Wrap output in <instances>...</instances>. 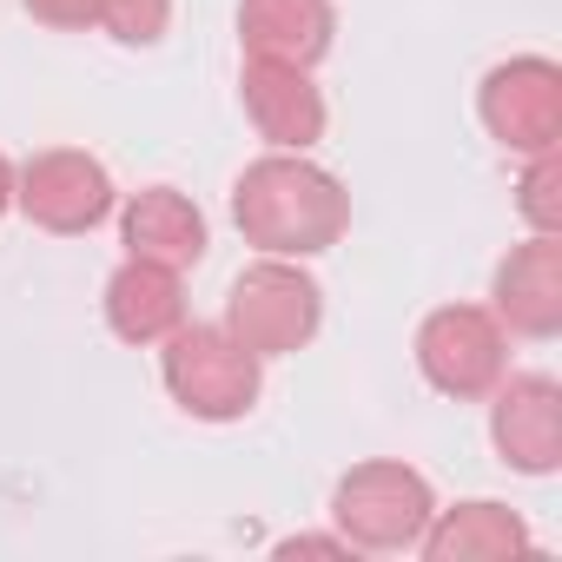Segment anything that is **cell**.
<instances>
[{
    "instance_id": "8992f818",
    "label": "cell",
    "mask_w": 562,
    "mask_h": 562,
    "mask_svg": "<svg viewBox=\"0 0 562 562\" xmlns=\"http://www.w3.org/2000/svg\"><path fill=\"white\" fill-rule=\"evenodd\" d=\"M417 371L437 397L476 404L509 371V331L496 325L490 305H437L417 325Z\"/></svg>"
},
{
    "instance_id": "9c48e42d",
    "label": "cell",
    "mask_w": 562,
    "mask_h": 562,
    "mask_svg": "<svg viewBox=\"0 0 562 562\" xmlns=\"http://www.w3.org/2000/svg\"><path fill=\"white\" fill-rule=\"evenodd\" d=\"M490 312L509 338H555L562 331V232H529L490 271Z\"/></svg>"
},
{
    "instance_id": "7a4b0ae2",
    "label": "cell",
    "mask_w": 562,
    "mask_h": 562,
    "mask_svg": "<svg viewBox=\"0 0 562 562\" xmlns=\"http://www.w3.org/2000/svg\"><path fill=\"white\" fill-rule=\"evenodd\" d=\"M159 384L192 424H238L265 391V358H251L225 325H179L159 338Z\"/></svg>"
},
{
    "instance_id": "4fadbf2b",
    "label": "cell",
    "mask_w": 562,
    "mask_h": 562,
    "mask_svg": "<svg viewBox=\"0 0 562 562\" xmlns=\"http://www.w3.org/2000/svg\"><path fill=\"white\" fill-rule=\"evenodd\" d=\"M424 562H522L536 542H529V522L496 503V496H470L457 509H437L417 536Z\"/></svg>"
},
{
    "instance_id": "ba28073f",
    "label": "cell",
    "mask_w": 562,
    "mask_h": 562,
    "mask_svg": "<svg viewBox=\"0 0 562 562\" xmlns=\"http://www.w3.org/2000/svg\"><path fill=\"white\" fill-rule=\"evenodd\" d=\"M490 443L516 476H549L562 463V384L542 371H503L490 391Z\"/></svg>"
},
{
    "instance_id": "5bb4252c",
    "label": "cell",
    "mask_w": 562,
    "mask_h": 562,
    "mask_svg": "<svg viewBox=\"0 0 562 562\" xmlns=\"http://www.w3.org/2000/svg\"><path fill=\"white\" fill-rule=\"evenodd\" d=\"M338 8L331 0H238V47L245 60L318 67L331 54Z\"/></svg>"
},
{
    "instance_id": "9a60e30c",
    "label": "cell",
    "mask_w": 562,
    "mask_h": 562,
    "mask_svg": "<svg viewBox=\"0 0 562 562\" xmlns=\"http://www.w3.org/2000/svg\"><path fill=\"white\" fill-rule=\"evenodd\" d=\"M516 212H522V225H529V232H562V146H555V153L522 159Z\"/></svg>"
},
{
    "instance_id": "5b68a950",
    "label": "cell",
    "mask_w": 562,
    "mask_h": 562,
    "mask_svg": "<svg viewBox=\"0 0 562 562\" xmlns=\"http://www.w3.org/2000/svg\"><path fill=\"white\" fill-rule=\"evenodd\" d=\"M476 120L509 159H536L562 146V67L542 54L496 60L476 87Z\"/></svg>"
},
{
    "instance_id": "8fae6325",
    "label": "cell",
    "mask_w": 562,
    "mask_h": 562,
    "mask_svg": "<svg viewBox=\"0 0 562 562\" xmlns=\"http://www.w3.org/2000/svg\"><path fill=\"white\" fill-rule=\"evenodd\" d=\"M120 212V245L126 258H153V265H172V271H192L212 245L205 232V212L192 205V192L179 186H139Z\"/></svg>"
},
{
    "instance_id": "6da1fadb",
    "label": "cell",
    "mask_w": 562,
    "mask_h": 562,
    "mask_svg": "<svg viewBox=\"0 0 562 562\" xmlns=\"http://www.w3.org/2000/svg\"><path fill=\"white\" fill-rule=\"evenodd\" d=\"M232 225L271 258H318L351 232V192L305 153H258L232 186Z\"/></svg>"
},
{
    "instance_id": "d6986e66",
    "label": "cell",
    "mask_w": 562,
    "mask_h": 562,
    "mask_svg": "<svg viewBox=\"0 0 562 562\" xmlns=\"http://www.w3.org/2000/svg\"><path fill=\"white\" fill-rule=\"evenodd\" d=\"M8 205H14V159L0 153V212H8Z\"/></svg>"
},
{
    "instance_id": "2e32d148",
    "label": "cell",
    "mask_w": 562,
    "mask_h": 562,
    "mask_svg": "<svg viewBox=\"0 0 562 562\" xmlns=\"http://www.w3.org/2000/svg\"><path fill=\"white\" fill-rule=\"evenodd\" d=\"M172 27V0H100V34L120 47H153Z\"/></svg>"
},
{
    "instance_id": "3957f363",
    "label": "cell",
    "mask_w": 562,
    "mask_h": 562,
    "mask_svg": "<svg viewBox=\"0 0 562 562\" xmlns=\"http://www.w3.org/2000/svg\"><path fill=\"white\" fill-rule=\"evenodd\" d=\"M251 358H292L318 338L325 325V292L305 271V258H271L258 251V265H245L225 292V318H218Z\"/></svg>"
},
{
    "instance_id": "30bf717a",
    "label": "cell",
    "mask_w": 562,
    "mask_h": 562,
    "mask_svg": "<svg viewBox=\"0 0 562 562\" xmlns=\"http://www.w3.org/2000/svg\"><path fill=\"white\" fill-rule=\"evenodd\" d=\"M238 100H245V120L258 126V139L278 153H312L325 139V120H331L312 67H285V60H245Z\"/></svg>"
},
{
    "instance_id": "52a82bcc",
    "label": "cell",
    "mask_w": 562,
    "mask_h": 562,
    "mask_svg": "<svg viewBox=\"0 0 562 562\" xmlns=\"http://www.w3.org/2000/svg\"><path fill=\"white\" fill-rule=\"evenodd\" d=\"M14 205L27 212V225H41L54 238H80V232H93V225L113 218L120 186H113V172L93 153L47 146V153H34V159L14 166Z\"/></svg>"
},
{
    "instance_id": "7c38bea8",
    "label": "cell",
    "mask_w": 562,
    "mask_h": 562,
    "mask_svg": "<svg viewBox=\"0 0 562 562\" xmlns=\"http://www.w3.org/2000/svg\"><path fill=\"white\" fill-rule=\"evenodd\" d=\"M186 271L172 265H153V258H120L113 278H106V331L120 345H159L166 331L186 325V285H179Z\"/></svg>"
},
{
    "instance_id": "ac0fdd59",
    "label": "cell",
    "mask_w": 562,
    "mask_h": 562,
    "mask_svg": "<svg viewBox=\"0 0 562 562\" xmlns=\"http://www.w3.org/2000/svg\"><path fill=\"white\" fill-rule=\"evenodd\" d=\"M271 555H278V562H299V555H325V562H345V555H358V549H351L338 529H325V536H318V529H305V536H285V542L271 549Z\"/></svg>"
},
{
    "instance_id": "277c9868",
    "label": "cell",
    "mask_w": 562,
    "mask_h": 562,
    "mask_svg": "<svg viewBox=\"0 0 562 562\" xmlns=\"http://www.w3.org/2000/svg\"><path fill=\"white\" fill-rule=\"evenodd\" d=\"M430 516H437V490H430V476L417 463L371 457V463H351L331 483V529L351 549H371V555L417 549Z\"/></svg>"
},
{
    "instance_id": "e0dca14e",
    "label": "cell",
    "mask_w": 562,
    "mask_h": 562,
    "mask_svg": "<svg viewBox=\"0 0 562 562\" xmlns=\"http://www.w3.org/2000/svg\"><path fill=\"white\" fill-rule=\"evenodd\" d=\"M21 8H27L41 27H54V34H87V27H100V0H21Z\"/></svg>"
}]
</instances>
